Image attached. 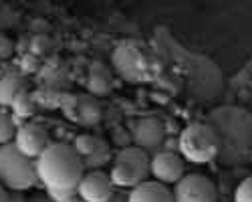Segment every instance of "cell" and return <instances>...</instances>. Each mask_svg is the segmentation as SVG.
Instances as JSON below:
<instances>
[{
    "mask_svg": "<svg viewBox=\"0 0 252 202\" xmlns=\"http://www.w3.org/2000/svg\"><path fill=\"white\" fill-rule=\"evenodd\" d=\"M16 135V119L4 107H0V146L12 144Z\"/></svg>",
    "mask_w": 252,
    "mask_h": 202,
    "instance_id": "cell-13",
    "label": "cell"
},
{
    "mask_svg": "<svg viewBox=\"0 0 252 202\" xmlns=\"http://www.w3.org/2000/svg\"><path fill=\"white\" fill-rule=\"evenodd\" d=\"M29 202H51L45 194H32L31 198H29Z\"/></svg>",
    "mask_w": 252,
    "mask_h": 202,
    "instance_id": "cell-19",
    "label": "cell"
},
{
    "mask_svg": "<svg viewBox=\"0 0 252 202\" xmlns=\"http://www.w3.org/2000/svg\"><path fill=\"white\" fill-rule=\"evenodd\" d=\"M4 202H29V198L25 196V192H12V190H6V198Z\"/></svg>",
    "mask_w": 252,
    "mask_h": 202,
    "instance_id": "cell-17",
    "label": "cell"
},
{
    "mask_svg": "<svg viewBox=\"0 0 252 202\" xmlns=\"http://www.w3.org/2000/svg\"><path fill=\"white\" fill-rule=\"evenodd\" d=\"M111 158V152H109V146H103L99 148L97 152H93L91 156L83 158V168H85V172H93V170H101L105 164L109 162Z\"/></svg>",
    "mask_w": 252,
    "mask_h": 202,
    "instance_id": "cell-14",
    "label": "cell"
},
{
    "mask_svg": "<svg viewBox=\"0 0 252 202\" xmlns=\"http://www.w3.org/2000/svg\"><path fill=\"white\" fill-rule=\"evenodd\" d=\"M71 202H83V200H81V198H79V196H75V198H73V200H71Z\"/></svg>",
    "mask_w": 252,
    "mask_h": 202,
    "instance_id": "cell-21",
    "label": "cell"
},
{
    "mask_svg": "<svg viewBox=\"0 0 252 202\" xmlns=\"http://www.w3.org/2000/svg\"><path fill=\"white\" fill-rule=\"evenodd\" d=\"M77 196L83 202H105L113 196V184L109 180V174L103 170L85 172L77 184Z\"/></svg>",
    "mask_w": 252,
    "mask_h": 202,
    "instance_id": "cell-8",
    "label": "cell"
},
{
    "mask_svg": "<svg viewBox=\"0 0 252 202\" xmlns=\"http://www.w3.org/2000/svg\"><path fill=\"white\" fill-rule=\"evenodd\" d=\"M150 176V156L139 146H127L117 152L109 180L113 188H135Z\"/></svg>",
    "mask_w": 252,
    "mask_h": 202,
    "instance_id": "cell-3",
    "label": "cell"
},
{
    "mask_svg": "<svg viewBox=\"0 0 252 202\" xmlns=\"http://www.w3.org/2000/svg\"><path fill=\"white\" fill-rule=\"evenodd\" d=\"M12 144L23 156L36 160L51 146V137H49V132L40 124H23L16 128V135Z\"/></svg>",
    "mask_w": 252,
    "mask_h": 202,
    "instance_id": "cell-6",
    "label": "cell"
},
{
    "mask_svg": "<svg viewBox=\"0 0 252 202\" xmlns=\"http://www.w3.org/2000/svg\"><path fill=\"white\" fill-rule=\"evenodd\" d=\"M36 184L34 160L23 156L14 144L0 146V186L12 192H25Z\"/></svg>",
    "mask_w": 252,
    "mask_h": 202,
    "instance_id": "cell-2",
    "label": "cell"
},
{
    "mask_svg": "<svg viewBox=\"0 0 252 202\" xmlns=\"http://www.w3.org/2000/svg\"><path fill=\"white\" fill-rule=\"evenodd\" d=\"M178 150L180 158L190 164H208L218 156L220 139L212 128L204 124H192L180 134Z\"/></svg>",
    "mask_w": 252,
    "mask_h": 202,
    "instance_id": "cell-4",
    "label": "cell"
},
{
    "mask_svg": "<svg viewBox=\"0 0 252 202\" xmlns=\"http://www.w3.org/2000/svg\"><path fill=\"white\" fill-rule=\"evenodd\" d=\"M27 89V81L18 73H6L0 77V107H10L12 99Z\"/></svg>",
    "mask_w": 252,
    "mask_h": 202,
    "instance_id": "cell-10",
    "label": "cell"
},
{
    "mask_svg": "<svg viewBox=\"0 0 252 202\" xmlns=\"http://www.w3.org/2000/svg\"><path fill=\"white\" fill-rule=\"evenodd\" d=\"M105 202H127V194H119V192H113V196Z\"/></svg>",
    "mask_w": 252,
    "mask_h": 202,
    "instance_id": "cell-18",
    "label": "cell"
},
{
    "mask_svg": "<svg viewBox=\"0 0 252 202\" xmlns=\"http://www.w3.org/2000/svg\"><path fill=\"white\" fill-rule=\"evenodd\" d=\"M10 113L14 119H27L34 113V101L31 97V93L25 89V91H20L14 99H12V103H10Z\"/></svg>",
    "mask_w": 252,
    "mask_h": 202,
    "instance_id": "cell-12",
    "label": "cell"
},
{
    "mask_svg": "<svg viewBox=\"0 0 252 202\" xmlns=\"http://www.w3.org/2000/svg\"><path fill=\"white\" fill-rule=\"evenodd\" d=\"M73 150L79 154V158H87L91 156L93 152H97L99 148L107 146V141H103L101 137H95V135H89V134H83V135H77L75 141H73Z\"/></svg>",
    "mask_w": 252,
    "mask_h": 202,
    "instance_id": "cell-11",
    "label": "cell"
},
{
    "mask_svg": "<svg viewBox=\"0 0 252 202\" xmlns=\"http://www.w3.org/2000/svg\"><path fill=\"white\" fill-rule=\"evenodd\" d=\"M234 202H252V178H246L238 184L234 192Z\"/></svg>",
    "mask_w": 252,
    "mask_h": 202,
    "instance_id": "cell-15",
    "label": "cell"
},
{
    "mask_svg": "<svg viewBox=\"0 0 252 202\" xmlns=\"http://www.w3.org/2000/svg\"><path fill=\"white\" fill-rule=\"evenodd\" d=\"M4 198H6V190L0 186V202H4Z\"/></svg>",
    "mask_w": 252,
    "mask_h": 202,
    "instance_id": "cell-20",
    "label": "cell"
},
{
    "mask_svg": "<svg viewBox=\"0 0 252 202\" xmlns=\"http://www.w3.org/2000/svg\"><path fill=\"white\" fill-rule=\"evenodd\" d=\"M45 196L51 202H71L77 196V188H69V190H47Z\"/></svg>",
    "mask_w": 252,
    "mask_h": 202,
    "instance_id": "cell-16",
    "label": "cell"
},
{
    "mask_svg": "<svg viewBox=\"0 0 252 202\" xmlns=\"http://www.w3.org/2000/svg\"><path fill=\"white\" fill-rule=\"evenodd\" d=\"M150 176L163 186L178 184L186 176V164L176 152H156L150 158Z\"/></svg>",
    "mask_w": 252,
    "mask_h": 202,
    "instance_id": "cell-7",
    "label": "cell"
},
{
    "mask_svg": "<svg viewBox=\"0 0 252 202\" xmlns=\"http://www.w3.org/2000/svg\"><path fill=\"white\" fill-rule=\"evenodd\" d=\"M174 202H218L214 182L204 174H186L172 188Z\"/></svg>",
    "mask_w": 252,
    "mask_h": 202,
    "instance_id": "cell-5",
    "label": "cell"
},
{
    "mask_svg": "<svg viewBox=\"0 0 252 202\" xmlns=\"http://www.w3.org/2000/svg\"><path fill=\"white\" fill-rule=\"evenodd\" d=\"M38 184L45 190H69L77 188L81 176L85 174L83 160L71 144H51L34 160Z\"/></svg>",
    "mask_w": 252,
    "mask_h": 202,
    "instance_id": "cell-1",
    "label": "cell"
},
{
    "mask_svg": "<svg viewBox=\"0 0 252 202\" xmlns=\"http://www.w3.org/2000/svg\"><path fill=\"white\" fill-rule=\"evenodd\" d=\"M127 202H174L172 190L156 180H145L129 190Z\"/></svg>",
    "mask_w": 252,
    "mask_h": 202,
    "instance_id": "cell-9",
    "label": "cell"
}]
</instances>
